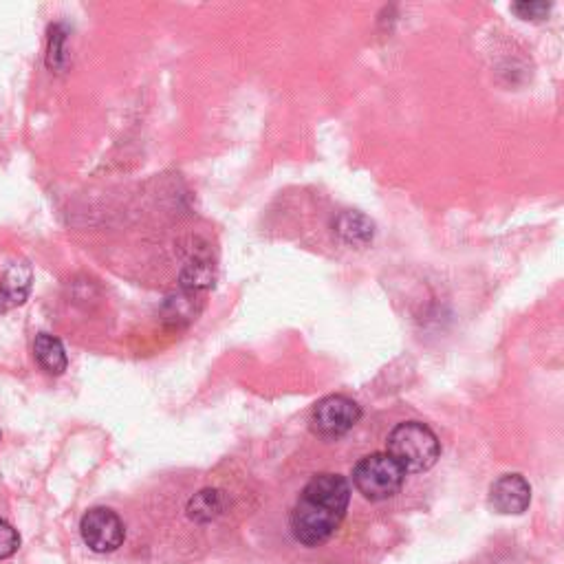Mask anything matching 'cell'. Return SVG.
<instances>
[{
    "label": "cell",
    "mask_w": 564,
    "mask_h": 564,
    "mask_svg": "<svg viewBox=\"0 0 564 564\" xmlns=\"http://www.w3.org/2000/svg\"><path fill=\"white\" fill-rule=\"evenodd\" d=\"M551 9V3H542V0H529V3H516L512 5V12L518 14L523 20H542Z\"/></svg>",
    "instance_id": "12"
},
{
    "label": "cell",
    "mask_w": 564,
    "mask_h": 564,
    "mask_svg": "<svg viewBox=\"0 0 564 564\" xmlns=\"http://www.w3.org/2000/svg\"><path fill=\"white\" fill-rule=\"evenodd\" d=\"M18 549H20L18 531L0 518V560L12 558Z\"/></svg>",
    "instance_id": "11"
},
{
    "label": "cell",
    "mask_w": 564,
    "mask_h": 564,
    "mask_svg": "<svg viewBox=\"0 0 564 564\" xmlns=\"http://www.w3.org/2000/svg\"><path fill=\"white\" fill-rule=\"evenodd\" d=\"M80 534L86 547L95 553H111L124 545L126 527L113 509L93 507L82 516Z\"/></svg>",
    "instance_id": "5"
},
{
    "label": "cell",
    "mask_w": 564,
    "mask_h": 564,
    "mask_svg": "<svg viewBox=\"0 0 564 564\" xmlns=\"http://www.w3.org/2000/svg\"><path fill=\"white\" fill-rule=\"evenodd\" d=\"M362 419V408L344 395H329L320 399L311 412V430L320 437H342Z\"/></svg>",
    "instance_id": "4"
},
{
    "label": "cell",
    "mask_w": 564,
    "mask_h": 564,
    "mask_svg": "<svg viewBox=\"0 0 564 564\" xmlns=\"http://www.w3.org/2000/svg\"><path fill=\"white\" fill-rule=\"evenodd\" d=\"M386 448L388 457L406 474L428 472L441 454L437 435L421 421H406L395 426L388 435Z\"/></svg>",
    "instance_id": "2"
},
{
    "label": "cell",
    "mask_w": 564,
    "mask_h": 564,
    "mask_svg": "<svg viewBox=\"0 0 564 564\" xmlns=\"http://www.w3.org/2000/svg\"><path fill=\"white\" fill-rule=\"evenodd\" d=\"M0 439H3V435H0Z\"/></svg>",
    "instance_id": "13"
},
{
    "label": "cell",
    "mask_w": 564,
    "mask_h": 564,
    "mask_svg": "<svg viewBox=\"0 0 564 564\" xmlns=\"http://www.w3.org/2000/svg\"><path fill=\"white\" fill-rule=\"evenodd\" d=\"M31 267L27 263H12L0 280V313L25 305L31 294Z\"/></svg>",
    "instance_id": "7"
},
{
    "label": "cell",
    "mask_w": 564,
    "mask_h": 564,
    "mask_svg": "<svg viewBox=\"0 0 564 564\" xmlns=\"http://www.w3.org/2000/svg\"><path fill=\"white\" fill-rule=\"evenodd\" d=\"M34 355H36L38 364L42 366V371H45L47 375H53V377L62 375L69 366L67 351H64V346L56 338V335H51V333H38L36 335Z\"/></svg>",
    "instance_id": "8"
},
{
    "label": "cell",
    "mask_w": 564,
    "mask_h": 564,
    "mask_svg": "<svg viewBox=\"0 0 564 564\" xmlns=\"http://www.w3.org/2000/svg\"><path fill=\"white\" fill-rule=\"evenodd\" d=\"M406 472L386 452L368 454L353 470V483L366 501H386L404 487Z\"/></svg>",
    "instance_id": "3"
},
{
    "label": "cell",
    "mask_w": 564,
    "mask_h": 564,
    "mask_svg": "<svg viewBox=\"0 0 564 564\" xmlns=\"http://www.w3.org/2000/svg\"><path fill=\"white\" fill-rule=\"evenodd\" d=\"M190 518L194 520H212L214 516H219L221 512V492L216 490H205L197 494L190 501Z\"/></svg>",
    "instance_id": "10"
},
{
    "label": "cell",
    "mask_w": 564,
    "mask_h": 564,
    "mask_svg": "<svg viewBox=\"0 0 564 564\" xmlns=\"http://www.w3.org/2000/svg\"><path fill=\"white\" fill-rule=\"evenodd\" d=\"M351 501L349 481L340 474H316L300 492L291 512V531L305 547L327 542L346 516Z\"/></svg>",
    "instance_id": "1"
},
{
    "label": "cell",
    "mask_w": 564,
    "mask_h": 564,
    "mask_svg": "<svg viewBox=\"0 0 564 564\" xmlns=\"http://www.w3.org/2000/svg\"><path fill=\"white\" fill-rule=\"evenodd\" d=\"M531 503V485L523 474H505L490 487V505L494 512L516 516L523 514Z\"/></svg>",
    "instance_id": "6"
},
{
    "label": "cell",
    "mask_w": 564,
    "mask_h": 564,
    "mask_svg": "<svg viewBox=\"0 0 564 564\" xmlns=\"http://www.w3.org/2000/svg\"><path fill=\"white\" fill-rule=\"evenodd\" d=\"M335 227L344 241L353 245H364L373 238V223L357 212H344Z\"/></svg>",
    "instance_id": "9"
}]
</instances>
